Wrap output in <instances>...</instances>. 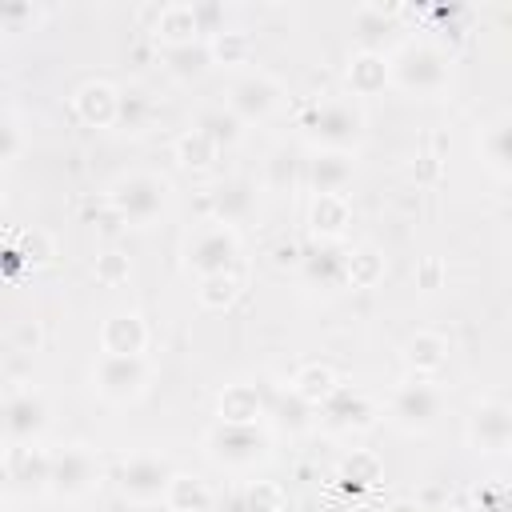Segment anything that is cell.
<instances>
[{
  "mask_svg": "<svg viewBox=\"0 0 512 512\" xmlns=\"http://www.w3.org/2000/svg\"><path fill=\"white\" fill-rule=\"evenodd\" d=\"M92 384L104 400H136L148 384V360L144 356H112L100 352L96 368H92Z\"/></svg>",
  "mask_w": 512,
  "mask_h": 512,
  "instance_id": "obj_9",
  "label": "cell"
},
{
  "mask_svg": "<svg viewBox=\"0 0 512 512\" xmlns=\"http://www.w3.org/2000/svg\"><path fill=\"white\" fill-rule=\"evenodd\" d=\"M152 96L144 92V88H124L120 92V116H116V124H124V128H132V132H140L148 120H152Z\"/></svg>",
  "mask_w": 512,
  "mask_h": 512,
  "instance_id": "obj_31",
  "label": "cell"
},
{
  "mask_svg": "<svg viewBox=\"0 0 512 512\" xmlns=\"http://www.w3.org/2000/svg\"><path fill=\"white\" fill-rule=\"evenodd\" d=\"M336 388H340V380H336V372L324 368V364H304V368L296 372V380H292V392H296L300 400H308L312 408H320Z\"/></svg>",
  "mask_w": 512,
  "mask_h": 512,
  "instance_id": "obj_27",
  "label": "cell"
},
{
  "mask_svg": "<svg viewBox=\"0 0 512 512\" xmlns=\"http://www.w3.org/2000/svg\"><path fill=\"white\" fill-rule=\"evenodd\" d=\"M268 172H272V184L280 188L284 180H292V160H288L284 152H276V156H272V164H268Z\"/></svg>",
  "mask_w": 512,
  "mask_h": 512,
  "instance_id": "obj_41",
  "label": "cell"
},
{
  "mask_svg": "<svg viewBox=\"0 0 512 512\" xmlns=\"http://www.w3.org/2000/svg\"><path fill=\"white\" fill-rule=\"evenodd\" d=\"M392 16H396L392 4H388V8H380V4L356 8L352 28H356V40H360V52H380V36L392 32Z\"/></svg>",
  "mask_w": 512,
  "mask_h": 512,
  "instance_id": "obj_25",
  "label": "cell"
},
{
  "mask_svg": "<svg viewBox=\"0 0 512 512\" xmlns=\"http://www.w3.org/2000/svg\"><path fill=\"white\" fill-rule=\"evenodd\" d=\"M236 256H240L236 232H232L228 224H216V220L200 224V228L188 236V244H184V260H188V268H192L200 280H208V276H228L232 264H236Z\"/></svg>",
  "mask_w": 512,
  "mask_h": 512,
  "instance_id": "obj_5",
  "label": "cell"
},
{
  "mask_svg": "<svg viewBox=\"0 0 512 512\" xmlns=\"http://www.w3.org/2000/svg\"><path fill=\"white\" fill-rule=\"evenodd\" d=\"M252 204H256V188L248 180H220L212 188V220L216 224L232 228L236 220H244L252 212Z\"/></svg>",
  "mask_w": 512,
  "mask_h": 512,
  "instance_id": "obj_19",
  "label": "cell"
},
{
  "mask_svg": "<svg viewBox=\"0 0 512 512\" xmlns=\"http://www.w3.org/2000/svg\"><path fill=\"white\" fill-rule=\"evenodd\" d=\"M48 428V404L36 388H8L4 396V432L8 444H32Z\"/></svg>",
  "mask_w": 512,
  "mask_h": 512,
  "instance_id": "obj_10",
  "label": "cell"
},
{
  "mask_svg": "<svg viewBox=\"0 0 512 512\" xmlns=\"http://www.w3.org/2000/svg\"><path fill=\"white\" fill-rule=\"evenodd\" d=\"M96 276H100L104 284H120V280L128 276V260L116 256V252H104V256H96Z\"/></svg>",
  "mask_w": 512,
  "mask_h": 512,
  "instance_id": "obj_38",
  "label": "cell"
},
{
  "mask_svg": "<svg viewBox=\"0 0 512 512\" xmlns=\"http://www.w3.org/2000/svg\"><path fill=\"white\" fill-rule=\"evenodd\" d=\"M108 204L128 224H152L168 204V180H160L152 172H128L112 184Z\"/></svg>",
  "mask_w": 512,
  "mask_h": 512,
  "instance_id": "obj_3",
  "label": "cell"
},
{
  "mask_svg": "<svg viewBox=\"0 0 512 512\" xmlns=\"http://www.w3.org/2000/svg\"><path fill=\"white\" fill-rule=\"evenodd\" d=\"M20 152V128H16V116H4V160L12 164Z\"/></svg>",
  "mask_w": 512,
  "mask_h": 512,
  "instance_id": "obj_40",
  "label": "cell"
},
{
  "mask_svg": "<svg viewBox=\"0 0 512 512\" xmlns=\"http://www.w3.org/2000/svg\"><path fill=\"white\" fill-rule=\"evenodd\" d=\"M240 128H244V120H240L232 108H204L200 120H196V132H204L216 148L236 144V140H240Z\"/></svg>",
  "mask_w": 512,
  "mask_h": 512,
  "instance_id": "obj_29",
  "label": "cell"
},
{
  "mask_svg": "<svg viewBox=\"0 0 512 512\" xmlns=\"http://www.w3.org/2000/svg\"><path fill=\"white\" fill-rule=\"evenodd\" d=\"M480 156L492 172L512 176V116H500L480 132Z\"/></svg>",
  "mask_w": 512,
  "mask_h": 512,
  "instance_id": "obj_22",
  "label": "cell"
},
{
  "mask_svg": "<svg viewBox=\"0 0 512 512\" xmlns=\"http://www.w3.org/2000/svg\"><path fill=\"white\" fill-rule=\"evenodd\" d=\"M368 416H372L368 400H364L356 388H348V384H340V388L320 404V420H324L328 428H364Z\"/></svg>",
  "mask_w": 512,
  "mask_h": 512,
  "instance_id": "obj_18",
  "label": "cell"
},
{
  "mask_svg": "<svg viewBox=\"0 0 512 512\" xmlns=\"http://www.w3.org/2000/svg\"><path fill=\"white\" fill-rule=\"evenodd\" d=\"M12 340H16V352H32V348L40 344V328H36L32 320H24V324H16Z\"/></svg>",
  "mask_w": 512,
  "mask_h": 512,
  "instance_id": "obj_39",
  "label": "cell"
},
{
  "mask_svg": "<svg viewBox=\"0 0 512 512\" xmlns=\"http://www.w3.org/2000/svg\"><path fill=\"white\" fill-rule=\"evenodd\" d=\"M300 268H304V276H308L312 284H320V288H332V284L348 280V268H352V252H340L332 240H324L320 248H312V252L300 260Z\"/></svg>",
  "mask_w": 512,
  "mask_h": 512,
  "instance_id": "obj_17",
  "label": "cell"
},
{
  "mask_svg": "<svg viewBox=\"0 0 512 512\" xmlns=\"http://www.w3.org/2000/svg\"><path fill=\"white\" fill-rule=\"evenodd\" d=\"M440 408H444V392L428 376H408L404 384H396L388 400V416L404 432H428L440 420Z\"/></svg>",
  "mask_w": 512,
  "mask_h": 512,
  "instance_id": "obj_4",
  "label": "cell"
},
{
  "mask_svg": "<svg viewBox=\"0 0 512 512\" xmlns=\"http://www.w3.org/2000/svg\"><path fill=\"white\" fill-rule=\"evenodd\" d=\"M464 436L476 452H512V404H500V400L476 404Z\"/></svg>",
  "mask_w": 512,
  "mask_h": 512,
  "instance_id": "obj_11",
  "label": "cell"
},
{
  "mask_svg": "<svg viewBox=\"0 0 512 512\" xmlns=\"http://www.w3.org/2000/svg\"><path fill=\"white\" fill-rule=\"evenodd\" d=\"M164 64L176 80H192L212 64V44L208 40H192V44H172L164 48Z\"/></svg>",
  "mask_w": 512,
  "mask_h": 512,
  "instance_id": "obj_24",
  "label": "cell"
},
{
  "mask_svg": "<svg viewBox=\"0 0 512 512\" xmlns=\"http://www.w3.org/2000/svg\"><path fill=\"white\" fill-rule=\"evenodd\" d=\"M76 116H80L84 124H92V128L116 124V116H120V92H116L112 84H104V80L84 84V88L76 92Z\"/></svg>",
  "mask_w": 512,
  "mask_h": 512,
  "instance_id": "obj_16",
  "label": "cell"
},
{
  "mask_svg": "<svg viewBox=\"0 0 512 512\" xmlns=\"http://www.w3.org/2000/svg\"><path fill=\"white\" fill-rule=\"evenodd\" d=\"M392 80V60L384 52H356L348 60V84L356 96H372Z\"/></svg>",
  "mask_w": 512,
  "mask_h": 512,
  "instance_id": "obj_21",
  "label": "cell"
},
{
  "mask_svg": "<svg viewBox=\"0 0 512 512\" xmlns=\"http://www.w3.org/2000/svg\"><path fill=\"white\" fill-rule=\"evenodd\" d=\"M4 476H8V484L16 492H40L52 480V452H44L36 440L32 444H8Z\"/></svg>",
  "mask_w": 512,
  "mask_h": 512,
  "instance_id": "obj_12",
  "label": "cell"
},
{
  "mask_svg": "<svg viewBox=\"0 0 512 512\" xmlns=\"http://www.w3.org/2000/svg\"><path fill=\"white\" fill-rule=\"evenodd\" d=\"M208 44H212V60L220 56L224 64H228V60H244V56H248V36H244V32H224V28H220Z\"/></svg>",
  "mask_w": 512,
  "mask_h": 512,
  "instance_id": "obj_35",
  "label": "cell"
},
{
  "mask_svg": "<svg viewBox=\"0 0 512 512\" xmlns=\"http://www.w3.org/2000/svg\"><path fill=\"white\" fill-rule=\"evenodd\" d=\"M352 172H356L352 152H340V148H320V152L308 160L304 180L312 184V192H316V196H344V188H348Z\"/></svg>",
  "mask_w": 512,
  "mask_h": 512,
  "instance_id": "obj_14",
  "label": "cell"
},
{
  "mask_svg": "<svg viewBox=\"0 0 512 512\" xmlns=\"http://www.w3.org/2000/svg\"><path fill=\"white\" fill-rule=\"evenodd\" d=\"M272 412H276V420H280V424H288V428H304V424H308L312 404H308V400H300V396L288 388V396H280V400L272 404Z\"/></svg>",
  "mask_w": 512,
  "mask_h": 512,
  "instance_id": "obj_34",
  "label": "cell"
},
{
  "mask_svg": "<svg viewBox=\"0 0 512 512\" xmlns=\"http://www.w3.org/2000/svg\"><path fill=\"white\" fill-rule=\"evenodd\" d=\"M172 464L164 456H152V452H136L128 456L120 468H116V488L120 496L136 500V504H152V500H164L168 488H172Z\"/></svg>",
  "mask_w": 512,
  "mask_h": 512,
  "instance_id": "obj_7",
  "label": "cell"
},
{
  "mask_svg": "<svg viewBox=\"0 0 512 512\" xmlns=\"http://www.w3.org/2000/svg\"><path fill=\"white\" fill-rule=\"evenodd\" d=\"M348 224V204L344 196H316L312 200V228L324 236V240H336Z\"/></svg>",
  "mask_w": 512,
  "mask_h": 512,
  "instance_id": "obj_30",
  "label": "cell"
},
{
  "mask_svg": "<svg viewBox=\"0 0 512 512\" xmlns=\"http://www.w3.org/2000/svg\"><path fill=\"white\" fill-rule=\"evenodd\" d=\"M208 456L224 468H252L260 460H268V432L256 428V424H232V420H220L212 432H208Z\"/></svg>",
  "mask_w": 512,
  "mask_h": 512,
  "instance_id": "obj_6",
  "label": "cell"
},
{
  "mask_svg": "<svg viewBox=\"0 0 512 512\" xmlns=\"http://www.w3.org/2000/svg\"><path fill=\"white\" fill-rule=\"evenodd\" d=\"M200 16H196V4H164L156 12V36L164 40V48L172 44H192L200 40Z\"/></svg>",
  "mask_w": 512,
  "mask_h": 512,
  "instance_id": "obj_20",
  "label": "cell"
},
{
  "mask_svg": "<svg viewBox=\"0 0 512 512\" xmlns=\"http://www.w3.org/2000/svg\"><path fill=\"white\" fill-rule=\"evenodd\" d=\"M452 80V56L432 40H408L392 56V84L412 96H436Z\"/></svg>",
  "mask_w": 512,
  "mask_h": 512,
  "instance_id": "obj_1",
  "label": "cell"
},
{
  "mask_svg": "<svg viewBox=\"0 0 512 512\" xmlns=\"http://www.w3.org/2000/svg\"><path fill=\"white\" fill-rule=\"evenodd\" d=\"M100 484V460L92 448L84 444H68L60 452H52V480H48V492L64 496V500H76L84 492H92Z\"/></svg>",
  "mask_w": 512,
  "mask_h": 512,
  "instance_id": "obj_8",
  "label": "cell"
},
{
  "mask_svg": "<svg viewBox=\"0 0 512 512\" xmlns=\"http://www.w3.org/2000/svg\"><path fill=\"white\" fill-rule=\"evenodd\" d=\"M436 512H460V508H448V504H444V508H436Z\"/></svg>",
  "mask_w": 512,
  "mask_h": 512,
  "instance_id": "obj_42",
  "label": "cell"
},
{
  "mask_svg": "<svg viewBox=\"0 0 512 512\" xmlns=\"http://www.w3.org/2000/svg\"><path fill=\"white\" fill-rule=\"evenodd\" d=\"M244 500H248V512H280V504H284L280 488H272V484H256V488H248Z\"/></svg>",
  "mask_w": 512,
  "mask_h": 512,
  "instance_id": "obj_37",
  "label": "cell"
},
{
  "mask_svg": "<svg viewBox=\"0 0 512 512\" xmlns=\"http://www.w3.org/2000/svg\"><path fill=\"white\" fill-rule=\"evenodd\" d=\"M404 360L416 368V376H432L444 368L448 360V340L440 332H416L408 344H404Z\"/></svg>",
  "mask_w": 512,
  "mask_h": 512,
  "instance_id": "obj_23",
  "label": "cell"
},
{
  "mask_svg": "<svg viewBox=\"0 0 512 512\" xmlns=\"http://www.w3.org/2000/svg\"><path fill=\"white\" fill-rule=\"evenodd\" d=\"M176 152H180V160H184L188 168H204V164H208V160H212V156H216L220 148H216V144H212V140H208L204 132H196V128H192L188 136H180Z\"/></svg>",
  "mask_w": 512,
  "mask_h": 512,
  "instance_id": "obj_32",
  "label": "cell"
},
{
  "mask_svg": "<svg viewBox=\"0 0 512 512\" xmlns=\"http://www.w3.org/2000/svg\"><path fill=\"white\" fill-rule=\"evenodd\" d=\"M300 128L320 144V148H340L348 152L360 132H364V112L356 108V100L348 96H324L316 104H308V112L300 116Z\"/></svg>",
  "mask_w": 512,
  "mask_h": 512,
  "instance_id": "obj_2",
  "label": "cell"
},
{
  "mask_svg": "<svg viewBox=\"0 0 512 512\" xmlns=\"http://www.w3.org/2000/svg\"><path fill=\"white\" fill-rule=\"evenodd\" d=\"M100 344L104 352L112 356H144V344H148V328L136 312H116L104 320L100 328Z\"/></svg>",
  "mask_w": 512,
  "mask_h": 512,
  "instance_id": "obj_15",
  "label": "cell"
},
{
  "mask_svg": "<svg viewBox=\"0 0 512 512\" xmlns=\"http://www.w3.org/2000/svg\"><path fill=\"white\" fill-rule=\"evenodd\" d=\"M236 300V276H208L200 280V304L204 308H228Z\"/></svg>",
  "mask_w": 512,
  "mask_h": 512,
  "instance_id": "obj_33",
  "label": "cell"
},
{
  "mask_svg": "<svg viewBox=\"0 0 512 512\" xmlns=\"http://www.w3.org/2000/svg\"><path fill=\"white\" fill-rule=\"evenodd\" d=\"M472 512H512V488L504 484H484L476 492V508Z\"/></svg>",
  "mask_w": 512,
  "mask_h": 512,
  "instance_id": "obj_36",
  "label": "cell"
},
{
  "mask_svg": "<svg viewBox=\"0 0 512 512\" xmlns=\"http://www.w3.org/2000/svg\"><path fill=\"white\" fill-rule=\"evenodd\" d=\"M168 508L172 512H208L212 508V492H208V484L204 480H196V476H172V488H168Z\"/></svg>",
  "mask_w": 512,
  "mask_h": 512,
  "instance_id": "obj_28",
  "label": "cell"
},
{
  "mask_svg": "<svg viewBox=\"0 0 512 512\" xmlns=\"http://www.w3.org/2000/svg\"><path fill=\"white\" fill-rule=\"evenodd\" d=\"M280 104V84L268 72H248L228 88V108L240 120H264Z\"/></svg>",
  "mask_w": 512,
  "mask_h": 512,
  "instance_id": "obj_13",
  "label": "cell"
},
{
  "mask_svg": "<svg viewBox=\"0 0 512 512\" xmlns=\"http://www.w3.org/2000/svg\"><path fill=\"white\" fill-rule=\"evenodd\" d=\"M264 412L260 404V392L252 384H228L220 392V420H232V424H256V416Z\"/></svg>",
  "mask_w": 512,
  "mask_h": 512,
  "instance_id": "obj_26",
  "label": "cell"
}]
</instances>
